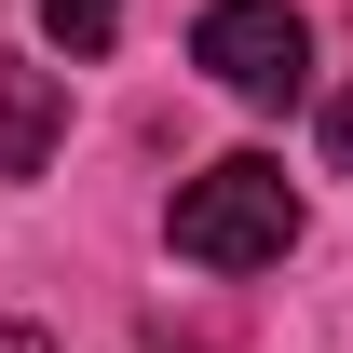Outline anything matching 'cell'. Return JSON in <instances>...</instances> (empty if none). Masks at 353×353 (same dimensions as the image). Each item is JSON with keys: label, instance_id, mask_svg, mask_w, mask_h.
Masks as SVG:
<instances>
[{"label": "cell", "instance_id": "obj_2", "mask_svg": "<svg viewBox=\"0 0 353 353\" xmlns=\"http://www.w3.org/2000/svg\"><path fill=\"white\" fill-rule=\"evenodd\" d=\"M190 54H204L245 109H285V95L312 82V28H299V0H204Z\"/></svg>", "mask_w": 353, "mask_h": 353}, {"label": "cell", "instance_id": "obj_3", "mask_svg": "<svg viewBox=\"0 0 353 353\" xmlns=\"http://www.w3.org/2000/svg\"><path fill=\"white\" fill-rule=\"evenodd\" d=\"M68 136V82L54 68H0V176H41Z\"/></svg>", "mask_w": 353, "mask_h": 353}, {"label": "cell", "instance_id": "obj_4", "mask_svg": "<svg viewBox=\"0 0 353 353\" xmlns=\"http://www.w3.org/2000/svg\"><path fill=\"white\" fill-rule=\"evenodd\" d=\"M54 54H109V28H123V0H41Z\"/></svg>", "mask_w": 353, "mask_h": 353}, {"label": "cell", "instance_id": "obj_6", "mask_svg": "<svg viewBox=\"0 0 353 353\" xmlns=\"http://www.w3.org/2000/svg\"><path fill=\"white\" fill-rule=\"evenodd\" d=\"M0 353H54V340H41V326H0Z\"/></svg>", "mask_w": 353, "mask_h": 353}, {"label": "cell", "instance_id": "obj_1", "mask_svg": "<svg viewBox=\"0 0 353 353\" xmlns=\"http://www.w3.org/2000/svg\"><path fill=\"white\" fill-rule=\"evenodd\" d=\"M163 245H176L190 272H272L285 245H299V190H285V163L231 150V163L176 176V204H163Z\"/></svg>", "mask_w": 353, "mask_h": 353}, {"label": "cell", "instance_id": "obj_5", "mask_svg": "<svg viewBox=\"0 0 353 353\" xmlns=\"http://www.w3.org/2000/svg\"><path fill=\"white\" fill-rule=\"evenodd\" d=\"M326 163L353 176V95H326Z\"/></svg>", "mask_w": 353, "mask_h": 353}]
</instances>
